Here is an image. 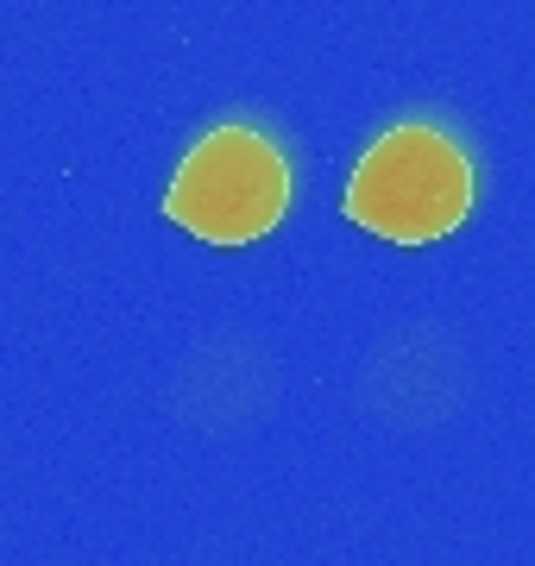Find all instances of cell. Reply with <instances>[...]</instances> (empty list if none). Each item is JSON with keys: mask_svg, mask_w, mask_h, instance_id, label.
<instances>
[{"mask_svg": "<svg viewBox=\"0 0 535 566\" xmlns=\"http://www.w3.org/2000/svg\"><path fill=\"white\" fill-rule=\"evenodd\" d=\"M340 208L353 227H366L391 245L448 240L473 208V164L434 126H391L353 164Z\"/></svg>", "mask_w": 535, "mask_h": 566, "instance_id": "obj_1", "label": "cell"}, {"mask_svg": "<svg viewBox=\"0 0 535 566\" xmlns=\"http://www.w3.org/2000/svg\"><path fill=\"white\" fill-rule=\"evenodd\" d=\"M290 170L284 151L252 126H214L189 145L165 189V214L208 245H246L284 221Z\"/></svg>", "mask_w": 535, "mask_h": 566, "instance_id": "obj_2", "label": "cell"}]
</instances>
